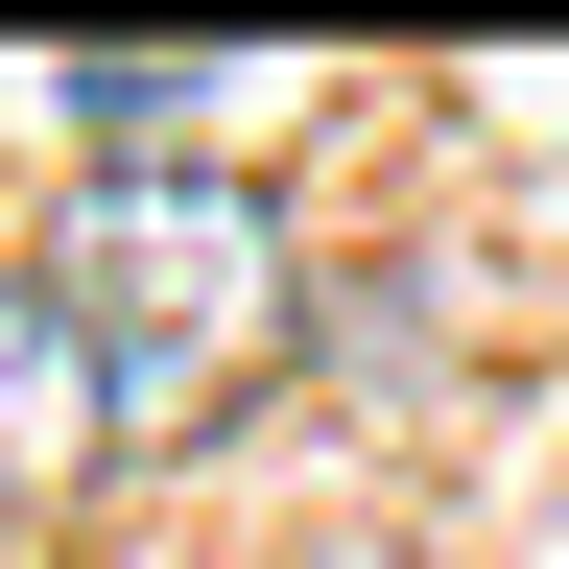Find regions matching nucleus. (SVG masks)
<instances>
[{"instance_id": "1", "label": "nucleus", "mask_w": 569, "mask_h": 569, "mask_svg": "<svg viewBox=\"0 0 569 569\" xmlns=\"http://www.w3.org/2000/svg\"><path fill=\"white\" fill-rule=\"evenodd\" d=\"M24 284H48L71 380H96V451H167V427L284 380V213L213 190V167H96Z\"/></svg>"}, {"instance_id": "2", "label": "nucleus", "mask_w": 569, "mask_h": 569, "mask_svg": "<svg viewBox=\"0 0 569 569\" xmlns=\"http://www.w3.org/2000/svg\"><path fill=\"white\" fill-rule=\"evenodd\" d=\"M71 475H96V380H71L48 284H0V546H24V522H48Z\"/></svg>"}, {"instance_id": "3", "label": "nucleus", "mask_w": 569, "mask_h": 569, "mask_svg": "<svg viewBox=\"0 0 569 569\" xmlns=\"http://www.w3.org/2000/svg\"><path fill=\"white\" fill-rule=\"evenodd\" d=\"M190 96H213V71H167V48H71V71H48V119H96L119 167H167V119H190Z\"/></svg>"}, {"instance_id": "4", "label": "nucleus", "mask_w": 569, "mask_h": 569, "mask_svg": "<svg viewBox=\"0 0 569 569\" xmlns=\"http://www.w3.org/2000/svg\"><path fill=\"white\" fill-rule=\"evenodd\" d=\"M284 569H403V546H284Z\"/></svg>"}]
</instances>
